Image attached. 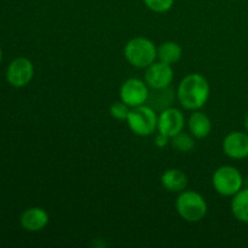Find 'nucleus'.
Listing matches in <instances>:
<instances>
[{
    "instance_id": "nucleus-1",
    "label": "nucleus",
    "mask_w": 248,
    "mask_h": 248,
    "mask_svg": "<svg viewBox=\"0 0 248 248\" xmlns=\"http://www.w3.org/2000/svg\"><path fill=\"white\" fill-rule=\"evenodd\" d=\"M177 101L186 110H199L207 103L211 87L207 79L199 73L184 77L177 87Z\"/></svg>"
},
{
    "instance_id": "nucleus-2",
    "label": "nucleus",
    "mask_w": 248,
    "mask_h": 248,
    "mask_svg": "<svg viewBox=\"0 0 248 248\" xmlns=\"http://www.w3.org/2000/svg\"><path fill=\"white\" fill-rule=\"evenodd\" d=\"M124 56L132 67L145 69L156 61L157 47L150 39L136 36L127 41L124 48Z\"/></svg>"
},
{
    "instance_id": "nucleus-3",
    "label": "nucleus",
    "mask_w": 248,
    "mask_h": 248,
    "mask_svg": "<svg viewBox=\"0 0 248 248\" xmlns=\"http://www.w3.org/2000/svg\"><path fill=\"white\" fill-rule=\"evenodd\" d=\"M176 210L179 217L188 223H198L207 215V202L195 190H183L176 200Z\"/></svg>"
},
{
    "instance_id": "nucleus-4",
    "label": "nucleus",
    "mask_w": 248,
    "mask_h": 248,
    "mask_svg": "<svg viewBox=\"0 0 248 248\" xmlns=\"http://www.w3.org/2000/svg\"><path fill=\"white\" fill-rule=\"evenodd\" d=\"M126 121L130 130L140 137H148L157 130V113L148 104L131 108Z\"/></svg>"
},
{
    "instance_id": "nucleus-5",
    "label": "nucleus",
    "mask_w": 248,
    "mask_h": 248,
    "mask_svg": "<svg viewBox=\"0 0 248 248\" xmlns=\"http://www.w3.org/2000/svg\"><path fill=\"white\" fill-rule=\"evenodd\" d=\"M212 186L219 195L232 198L244 188V177L234 166H220L212 176Z\"/></svg>"
},
{
    "instance_id": "nucleus-6",
    "label": "nucleus",
    "mask_w": 248,
    "mask_h": 248,
    "mask_svg": "<svg viewBox=\"0 0 248 248\" xmlns=\"http://www.w3.org/2000/svg\"><path fill=\"white\" fill-rule=\"evenodd\" d=\"M149 86L147 82L137 78L127 79L120 87V101L127 104L130 108L147 103L149 96Z\"/></svg>"
},
{
    "instance_id": "nucleus-7",
    "label": "nucleus",
    "mask_w": 248,
    "mask_h": 248,
    "mask_svg": "<svg viewBox=\"0 0 248 248\" xmlns=\"http://www.w3.org/2000/svg\"><path fill=\"white\" fill-rule=\"evenodd\" d=\"M34 77V65L31 60L18 57L12 61L6 70V79L11 86L24 87L31 81Z\"/></svg>"
},
{
    "instance_id": "nucleus-8",
    "label": "nucleus",
    "mask_w": 248,
    "mask_h": 248,
    "mask_svg": "<svg viewBox=\"0 0 248 248\" xmlns=\"http://www.w3.org/2000/svg\"><path fill=\"white\" fill-rule=\"evenodd\" d=\"M186 125V118L181 109L170 107L157 115V132L173 137L182 132Z\"/></svg>"
},
{
    "instance_id": "nucleus-9",
    "label": "nucleus",
    "mask_w": 248,
    "mask_h": 248,
    "mask_svg": "<svg viewBox=\"0 0 248 248\" xmlns=\"http://www.w3.org/2000/svg\"><path fill=\"white\" fill-rule=\"evenodd\" d=\"M144 81L149 86V89H164L171 86L173 81V69L171 64L167 63L156 62L145 68Z\"/></svg>"
},
{
    "instance_id": "nucleus-10",
    "label": "nucleus",
    "mask_w": 248,
    "mask_h": 248,
    "mask_svg": "<svg viewBox=\"0 0 248 248\" xmlns=\"http://www.w3.org/2000/svg\"><path fill=\"white\" fill-rule=\"evenodd\" d=\"M224 154L234 160L248 157V133L241 131H232L228 133L222 143Z\"/></svg>"
},
{
    "instance_id": "nucleus-11",
    "label": "nucleus",
    "mask_w": 248,
    "mask_h": 248,
    "mask_svg": "<svg viewBox=\"0 0 248 248\" xmlns=\"http://www.w3.org/2000/svg\"><path fill=\"white\" fill-rule=\"evenodd\" d=\"M48 213L41 207L27 208L19 217V223L24 230L31 232H40L48 224Z\"/></svg>"
},
{
    "instance_id": "nucleus-12",
    "label": "nucleus",
    "mask_w": 248,
    "mask_h": 248,
    "mask_svg": "<svg viewBox=\"0 0 248 248\" xmlns=\"http://www.w3.org/2000/svg\"><path fill=\"white\" fill-rule=\"evenodd\" d=\"M176 98L177 93L173 89H171V86L164 87V89H150L145 104L152 107L156 113H160V111L172 107Z\"/></svg>"
},
{
    "instance_id": "nucleus-13",
    "label": "nucleus",
    "mask_w": 248,
    "mask_h": 248,
    "mask_svg": "<svg viewBox=\"0 0 248 248\" xmlns=\"http://www.w3.org/2000/svg\"><path fill=\"white\" fill-rule=\"evenodd\" d=\"M188 128L189 132L196 140H203L210 136L212 131V123L205 113L200 110H194L188 119Z\"/></svg>"
},
{
    "instance_id": "nucleus-14",
    "label": "nucleus",
    "mask_w": 248,
    "mask_h": 248,
    "mask_svg": "<svg viewBox=\"0 0 248 248\" xmlns=\"http://www.w3.org/2000/svg\"><path fill=\"white\" fill-rule=\"evenodd\" d=\"M161 184L170 193H182L188 186V177L182 170L169 169L162 173Z\"/></svg>"
},
{
    "instance_id": "nucleus-15",
    "label": "nucleus",
    "mask_w": 248,
    "mask_h": 248,
    "mask_svg": "<svg viewBox=\"0 0 248 248\" xmlns=\"http://www.w3.org/2000/svg\"><path fill=\"white\" fill-rule=\"evenodd\" d=\"M230 208L232 216L239 222L248 224V188H242L232 196Z\"/></svg>"
},
{
    "instance_id": "nucleus-16",
    "label": "nucleus",
    "mask_w": 248,
    "mask_h": 248,
    "mask_svg": "<svg viewBox=\"0 0 248 248\" xmlns=\"http://www.w3.org/2000/svg\"><path fill=\"white\" fill-rule=\"evenodd\" d=\"M182 56H183V50L176 41H165L157 47V58L167 64L172 65L179 62Z\"/></svg>"
},
{
    "instance_id": "nucleus-17",
    "label": "nucleus",
    "mask_w": 248,
    "mask_h": 248,
    "mask_svg": "<svg viewBox=\"0 0 248 248\" xmlns=\"http://www.w3.org/2000/svg\"><path fill=\"white\" fill-rule=\"evenodd\" d=\"M171 145L177 152L189 153L195 148V137L191 133L182 131V132L171 137Z\"/></svg>"
},
{
    "instance_id": "nucleus-18",
    "label": "nucleus",
    "mask_w": 248,
    "mask_h": 248,
    "mask_svg": "<svg viewBox=\"0 0 248 248\" xmlns=\"http://www.w3.org/2000/svg\"><path fill=\"white\" fill-rule=\"evenodd\" d=\"M145 6L156 14H165L173 7L174 0H143Z\"/></svg>"
},
{
    "instance_id": "nucleus-19",
    "label": "nucleus",
    "mask_w": 248,
    "mask_h": 248,
    "mask_svg": "<svg viewBox=\"0 0 248 248\" xmlns=\"http://www.w3.org/2000/svg\"><path fill=\"white\" fill-rule=\"evenodd\" d=\"M131 108L127 106V104L124 103L123 101H119V102H115V103H113L110 106V108H109V113H110L111 118L115 119V120H119V121H124L127 119L128 116V113H130Z\"/></svg>"
},
{
    "instance_id": "nucleus-20",
    "label": "nucleus",
    "mask_w": 248,
    "mask_h": 248,
    "mask_svg": "<svg viewBox=\"0 0 248 248\" xmlns=\"http://www.w3.org/2000/svg\"><path fill=\"white\" fill-rule=\"evenodd\" d=\"M171 143V137L164 135V133H157L156 137H155V144L159 148H165L166 145H169Z\"/></svg>"
},
{
    "instance_id": "nucleus-21",
    "label": "nucleus",
    "mask_w": 248,
    "mask_h": 248,
    "mask_svg": "<svg viewBox=\"0 0 248 248\" xmlns=\"http://www.w3.org/2000/svg\"><path fill=\"white\" fill-rule=\"evenodd\" d=\"M245 130H246V132L248 133V114L246 115V118H245Z\"/></svg>"
},
{
    "instance_id": "nucleus-22",
    "label": "nucleus",
    "mask_w": 248,
    "mask_h": 248,
    "mask_svg": "<svg viewBox=\"0 0 248 248\" xmlns=\"http://www.w3.org/2000/svg\"><path fill=\"white\" fill-rule=\"evenodd\" d=\"M1 60H2V52H1V48H0V63H1Z\"/></svg>"
}]
</instances>
